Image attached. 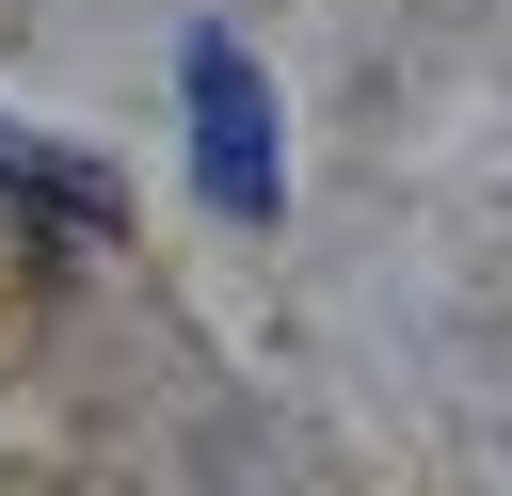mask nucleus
Wrapping results in <instances>:
<instances>
[{
	"label": "nucleus",
	"instance_id": "obj_1",
	"mask_svg": "<svg viewBox=\"0 0 512 496\" xmlns=\"http://www.w3.org/2000/svg\"><path fill=\"white\" fill-rule=\"evenodd\" d=\"M176 96H192V176H208V208H224V224H272V208H288V112H272V80H256V48H240L224 16L176 32Z\"/></svg>",
	"mask_w": 512,
	"mask_h": 496
},
{
	"label": "nucleus",
	"instance_id": "obj_2",
	"mask_svg": "<svg viewBox=\"0 0 512 496\" xmlns=\"http://www.w3.org/2000/svg\"><path fill=\"white\" fill-rule=\"evenodd\" d=\"M0 192H16V208H48V224H80V240H112V224H128V192H112L96 160L32 144V128H0Z\"/></svg>",
	"mask_w": 512,
	"mask_h": 496
}]
</instances>
